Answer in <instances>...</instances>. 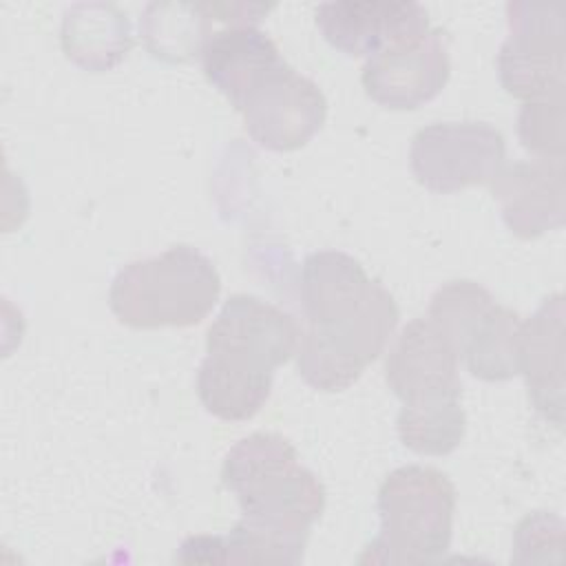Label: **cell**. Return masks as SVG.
I'll return each mask as SVG.
<instances>
[{"label": "cell", "mask_w": 566, "mask_h": 566, "mask_svg": "<svg viewBox=\"0 0 566 566\" xmlns=\"http://www.w3.org/2000/svg\"><path fill=\"white\" fill-rule=\"evenodd\" d=\"M248 135L268 150L305 146L327 117L323 91L305 75L281 62L254 82L234 104Z\"/></svg>", "instance_id": "cell-8"}, {"label": "cell", "mask_w": 566, "mask_h": 566, "mask_svg": "<svg viewBox=\"0 0 566 566\" xmlns=\"http://www.w3.org/2000/svg\"><path fill=\"white\" fill-rule=\"evenodd\" d=\"M301 305L305 329L296 345V369L318 391H343L354 385L385 352L400 318L385 285L338 250L305 256Z\"/></svg>", "instance_id": "cell-1"}, {"label": "cell", "mask_w": 566, "mask_h": 566, "mask_svg": "<svg viewBox=\"0 0 566 566\" xmlns=\"http://www.w3.org/2000/svg\"><path fill=\"white\" fill-rule=\"evenodd\" d=\"M449 73L444 31L429 29L420 40L402 42L367 57L360 82L376 104L394 111H413L444 88Z\"/></svg>", "instance_id": "cell-10"}, {"label": "cell", "mask_w": 566, "mask_h": 566, "mask_svg": "<svg viewBox=\"0 0 566 566\" xmlns=\"http://www.w3.org/2000/svg\"><path fill=\"white\" fill-rule=\"evenodd\" d=\"M517 374L533 407L553 424H564V296L551 294L520 323Z\"/></svg>", "instance_id": "cell-12"}, {"label": "cell", "mask_w": 566, "mask_h": 566, "mask_svg": "<svg viewBox=\"0 0 566 566\" xmlns=\"http://www.w3.org/2000/svg\"><path fill=\"white\" fill-rule=\"evenodd\" d=\"M489 186L513 234L531 239L564 223V161H515Z\"/></svg>", "instance_id": "cell-13"}, {"label": "cell", "mask_w": 566, "mask_h": 566, "mask_svg": "<svg viewBox=\"0 0 566 566\" xmlns=\"http://www.w3.org/2000/svg\"><path fill=\"white\" fill-rule=\"evenodd\" d=\"M323 38L352 57H371L389 46L429 33L427 9L418 2H323L316 9Z\"/></svg>", "instance_id": "cell-11"}, {"label": "cell", "mask_w": 566, "mask_h": 566, "mask_svg": "<svg viewBox=\"0 0 566 566\" xmlns=\"http://www.w3.org/2000/svg\"><path fill=\"white\" fill-rule=\"evenodd\" d=\"M509 35L497 53L504 91L533 102L564 93V11L557 2H509Z\"/></svg>", "instance_id": "cell-6"}, {"label": "cell", "mask_w": 566, "mask_h": 566, "mask_svg": "<svg viewBox=\"0 0 566 566\" xmlns=\"http://www.w3.org/2000/svg\"><path fill=\"white\" fill-rule=\"evenodd\" d=\"M221 279L212 261L179 243L159 256L124 265L108 290L115 318L135 329L190 327L217 305Z\"/></svg>", "instance_id": "cell-4"}, {"label": "cell", "mask_w": 566, "mask_h": 566, "mask_svg": "<svg viewBox=\"0 0 566 566\" xmlns=\"http://www.w3.org/2000/svg\"><path fill=\"white\" fill-rule=\"evenodd\" d=\"M522 146L544 161H564V93L524 102L517 115Z\"/></svg>", "instance_id": "cell-19"}, {"label": "cell", "mask_w": 566, "mask_h": 566, "mask_svg": "<svg viewBox=\"0 0 566 566\" xmlns=\"http://www.w3.org/2000/svg\"><path fill=\"white\" fill-rule=\"evenodd\" d=\"M520 323L517 312L497 303L489 305L473 323L458 352V358L467 363L471 376L491 382L517 376Z\"/></svg>", "instance_id": "cell-17"}, {"label": "cell", "mask_w": 566, "mask_h": 566, "mask_svg": "<svg viewBox=\"0 0 566 566\" xmlns=\"http://www.w3.org/2000/svg\"><path fill=\"white\" fill-rule=\"evenodd\" d=\"M301 327L292 314L252 296L232 294L206 334L197 396L221 420H248L272 391L274 369L296 354Z\"/></svg>", "instance_id": "cell-2"}, {"label": "cell", "mask_w": 566, "mask_h": 566, "mask_svg": "<svg viewBox=\"0 0 566 566\" xmlns=\"http://www.w3.org/2000/svg\"><path fill=\"white\" fill-rule=\"evenodd\" d=\"M455 489L433 469L407 464L391 471L378 489L380 533L358 564H424L451 546Z\"/></svg>", "instance_id": "cell-5"}, {"label": "cell", "mask_w": 566, "mask_h": 566, "mask_svg": "<svg viewBox=\"0 0 566 566\" xmlns=\"http://www.w3.org/2000/svg\"><path fill=\"white\" fill-rule=\"evenodd\" d=\"M221 542L223 564H298L307 535L241 517Z\"/></svg>", "instance_id": "cell-18"}, {"label": "cell", "mask_w": 566, "mask_h": 566, "mask_svg": "<svg viewBox=\"0 0 566 566\" xmlns=\"http://www.w3.org/2000/svg\"><path fill=\"white\" fill-rule=\"evenodd\" d=\"M203 11L210 15V20H221L226 27L234 24H256L272 4H245V2H201Z\"/></svg>", "instance_id": "cell-20"}, {"label": "cell", "mask_w": 566, "mask_h": 566, "mask_svg": "<svg viewBox=\"0 0 566 566\" xmlns=\"http://www.w3.org/2000/svg\"><path fill=\"white\" fill-rule=\"evenodd\" d=\"M221 480L234 493L243 517L259 524L310 535L325 509L321 480L279 433L256 431L241 438L223 460Z\"/></svg>", "instance_id": "cell-3"}, {"label": "cell", "mask_w": 566, "mask_h": 566, "mask_svg": "<svg viewBox=\"0 0 566 566\" xmlns=\"http://www.w3.org/2000/svg\"><path fill=\"white\" fill-rule=\"evenodd\" d=\"M60 40L64 55L93 73L117 66L133 46L126 11L104 2L71 4L64 11Z\"/></svg>", "instance_id": "cell-15"}, {"label": "cell", "mask_w": 566, "mask_h": 566, "mask_svg": "<svg viewBox=\"0 0 566 566\" xmlns=\"http://www.w3.org/2000/svg\"><path fill=\"white\" fill-rule=\"evenodd\" d=\"M281 62L285 60L276 44L252 24H234L212 31L201 49V64L208 82L232 106L254 82Z\"/></svg>", "instance_id": "cell-14"}, {"label": "cell", "mask_w": 566, "mask_h": 566, "mask_svg": "<svg viewBox=\"0 0 566 566\" xmlns=\"http://www.w3.org/2000/svg\"><path fill=\"white\" fill-rule=\"evenodd\" d=\"M179 562H212L223 564V542L219 535H197L181 544Z\"/></svg>", "instance_id": "cell-21"}, {"label": "cell", "mask_w": 566, "mask_h": 566, "mask_svg": "<svg viewBox=\"0 0 566 566\" xmlns=\"http://www.w3.org/2000/svg\"><path fill=\"white\" fill-rule=\"evenodd\" d=\"M458 354L429 318L409 321L385 360V382L402 407H440L460 402Z\"/></svg>", "instance_id": "cell-9"}, {"label": "cell", "mask_w": 566, "mask_h": 566, "mask_svg": "<svg viewBox=\"0 0 566 566\" xmlns=\"http://www.w3.org/2000/svg\"><path fill=\"white\" fill-rule=\"evenodd\" d=\"M139 33L153 57L188 62L201 55L210 15L201 2H150L139 20Z\"/></svg>", "instance_id": "cell-16"}, {"label": "cell", "mask_w": 566, "mask_h": 566, "mask_svg": "<svg viewBox=\"0 0 566 566\" xmlns=\"http://www.w3.org/2000/svg\"><path fill=\"white\" fill-rule=\"evenodd\" d=\"M504 157V135L486 122H436L420 128L409 146L416 181L440 195L489 184Z\"/></svg>", "instance_id": "cell-7"}]
</instances>
